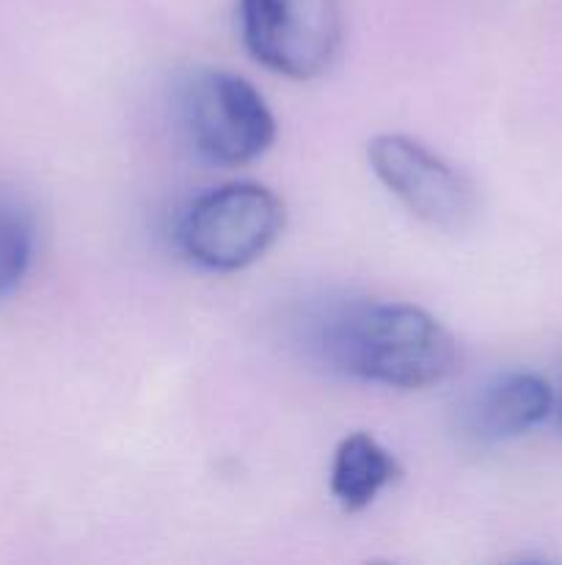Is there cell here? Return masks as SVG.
Listing matches in <instances>:
<instances>
[{
	"label": "cell",
	"mask_w": 562,
	"mask_h": 565,
	"mask_svg": "<svg viewBox=\"0 0 562 565\" xmlns=\"http://www.w3.org/2000/svg\"><path fill=\"white\" fill-rule=\"evenodd\" d=\"M331 359L345 373L391 390H428L457 370V342L422 307L369 301L347 309L328 329Z\"/></svg>",
	"instance_id": "obj_1"
},
{
	"label": "cell",
	"mask_w": 562,
	"mask_h": 565,
	"mask_svg": "<svg viewBox=\"0 0 562 565\" xmlns=\"http://www.w3.org/2000/svg\"><path fill=\"white\" fill-rule=\"evenodd\" d=\"M284 230V204L257 182H229L193 199L182 213L180 248L191 263L218 274L262 259Z\"/></svg>",
	"instance_id": "obj_2"
},
{
	"label": "cell",
	"mask_w": 562,
	"mask_h": 565,
	"mask_svg": "<svg viewBox=\"0 0 562 565\" xmlns=\"http://www.w3.org/2000/svg\"><path fill=\"white\" fill-rule=\"evenodd\" d=\"M240 31L264 70L290 81H312L342 47L339 0H240Z\"/></svg>",
	"instance_id": "obj_3"
},
{
	"label": "cell",
	"mask_w": 562,
	"mask_h": 565,
	"mask_svg": "<svg viewBox=\"0 0 562 565\" xmlns=\"http://www.w3.org/2000/svg\"><path fill=\"white\" fill-rule=\"evenodd\" d=\"M182 116L204 158L246 166L262 158L275 141V119L262 94L226 70H202L187 81Z\"/></svg>",
	"instance_id": "obj_4"
},
{
	"label": "cell",
	"mask_w": 562,
	"mask_h": 565,
	"mask_svg": "<svg viewBox=\"0 0 562 565\" xmlns=\"http://www.w3.org/2000/svg\"><path fill=\"white\" fill-rule=\"evenodd\" d=\"M369 166L386 191L428 226L461 232L477 215L474 185L444 158L408 136L386 132L367 147Z\"/></svg>",
	"instance_id": "obj_5"
},
{
	"label": "cell",
	"mask_w": 562,
	"mask_h": 565,
	"mask_svg": "<svg viewBox=\"0 0 562 565\" xmlns=\"http://www.w3.org/2000/svg\"><path fill=\"white\" fill-rule=\"evenodd\" d=\"M554 412V390L534 373H507L479 395L474 425L485 439H512Z\"/></svg>",
	"instance_id": "obj_6"
},
{
	"label": "cell",
	"mask_w": 562,
	"mask_h": 565,
	"mask_svg": "<svg viewBox=\"0 0 562 565\" xmlns=\"http://www.w3.org/2000/svg\"><path fill=\"white\" fill-rule=\"evenodd\" d=\"M400 478L395 456L369 434H350L339 441L331 463V494L345 513H358Z\"/></svg>",
	"instance_id": "obj_7"
},
{
	"label": "cell",
	"mask_w": 562,
	"mask_h": 565,
	"mask_svg": "<svg viewBox=\"0 0 562 565\" xmlns=\"http://www.w3.org/2000/svg\"><path fill=\"white\" fill-rule=\"evenodd\" d=\"M36 254V218L25 199L0 188V301L28 276Z\"/></svg>",
	"instance_id": "obj_8"
},
{
	"label": "cell",
	"mask_w": 562,
	"mask_h": 565,
	"mask_svg": "<svg viewBox=\"0 0 562 565\" xmlns=\"http://www.w3.org/2000/svg\"><path fill=\"white\" fill-rule=\"evenodd\" d=\"M554 412H556V417H560V425H562V375H560V384H556V390H554Z\"/></svg>",
	"instance_id": "obj_9"
}]
</instances>
